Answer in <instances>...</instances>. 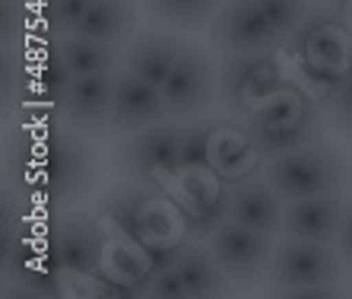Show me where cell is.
I'll use <instances>...</instances> for the list:
<instances>
[{"label":"cell","instance_id":"12","mask_svg":"<svg viewBox=\"0 0 352 299\" xmlns=\"http://www.w3.org/2000/svg\"><path fill=\"white\" fill-rule=\"evenodd\" d=\"M286 51L311 61L314 67L336 76L352 61L349 29H346L343 17H333L327 10H318V13H308V19L298 25V32L286 42Z\"/></svg>","mask_w":352,"mask_h":299},{"label":"cell","instance_id":"8","mask_svg":"<svg viewBox=\"0 0 352 299\" xmlns=\"http://www.w3.org/2000/svg\"><path fill=\"white\" fill-rule=\"evenodd\" d=\"M283 86L276 51L226 54L219 61V105L232 118H251Z\"/></svg>","mask_w":352,"mask_h":299},{"label":"cell","instance_id":"9","mask_svg":"<svg viewBox=\"0 0 352 299\" xmlns=\"http://www.w3.org/2000/svg\"><path fill=\"white\" fill-rule=\"evenodd\" d=\"M206 42L222 54H261L286 48L257 0H222L206 25Z\"/></svg>","mask_w":352,"mask_h":299},{"label":"cell","instance_id":"31","mask_svg":"<svg viewBox=\"0 0 352 299\" xmlns=\"http://www.w3.org/2000/svg\"><path fill=\"white\" fill-rule=\"evenodd\" d=\"M311 3H327V0H311Z\"/></svg>","mask_w":352,"mask_h":299},{"label":"cell","instance_id":"29","mask_svg":"<svg viewBox=\"0 0 352 299\" xmlns=\"http://www.w3.org/2000/svg\"><path fill=\"white\" fill-rule=\"evenodd\" d=\"M146 296H156V299H190L188 293V283L181 277L178 267H162V271H153L149 277V287H146Z\"/></svg>","mask_w":352,"mask_h":299},{"label":"cell","instance_id":"24","mask_svg":"<svg viewBox=\"0 0 352 299\" xmlns=\"http://www.w3.org/2000/svg\"><path fill=\"white\" fill-rule=\"evenodd\" d=\"M263 163L257 156L254 150V141H251V134L248 127H222L216 131L213 137V169L219 178H238V175L251 172V169Z\"/></svg>","mask_w":352,"mask_h":299},{"label":"cell","instance_id":"3","mask_svg":"<svg viewBox=\"0 0 352 299\" xmlns=\"http://www.w3.org/2000/svg\"><path fill=\"white\" fill-rule=\"evenodd\" d=\"M41 249L45 258L60 271V277H89L96 283L115 280L108 271L111 233L105 229V220L92 210H51L41 229Z\"/></svg>","mask_w":352,"mask_h":299},{"label":"cell","instance_id":"23","mask_svg":"<svg viewBox=\"0 0 352 299\" xmlns=\"http://www.w3.org/2000/svg\"><path fill=\"white\" fill-rule=\"evenodd\" d=\"M222 0H143L146 17L175 32H206Z\"/></svg>","mask_w":352,"mask_h":299},{"label":"cell","instance_id":"10","mask_svg":"<svg viewBox=\"0 0 352 299\" xmlns=\"http://www.w3.org/2000/svg\"><path fill=\"white\" fill-rule=\"evenodd\" d=\"M206 245L222 265V271L229 274V280L238 283V287H257V283L267 280L273 251H276L273 236L251 229V226H241L235 220H226L206 239Z\"/></svg>","mask_w":352,"mask_h":299},{"label":"cell","instance_id":"30","mask_svg":"<svg viewBox=\"0 0 352 299\" xmlns=\"http://www.w3.org/2000/svg\"><path fill=\"white\" fill-rule=\"evenodd\" d=\"M336 249H340V255H343L346 267H349V274H352V192H349V204H346V214H343V226H340Z\"/></svg>","mask_w":352,"mask_h":299},{"label":"cell","instance_id":"19","mask_svg":"<svg viewBox=\"0 0 352 299\" xmlns=\"http://www.w3.org/2000/svg\"><path fill=\"white\" fill-rule=\"evenodd\" d=\"M74 80L76 76L67 67V61L51 45H45L41 61L35 64V96H32V105L41 108V121H64V105Z\"/></svg>","mask_w":352,"mask_h":299},{"label":"cell","instance_id":"28","mask_svg":"<svg viewBox=\"0 0 352 299\" xmlns=\"http://www.w3.org/2000/svg\"><path fill=\"white\" fill-rule=\"evenodd\" d=\"M327 102V115H330V127H333L343 141L352 143V74H340L333 76V86L324 96Z\"/></svg>","mask_w":352,"mask_h":299},{"label":"cell","instance_id":"17","mask_svg":"<svg viewBox=\"0 0 352 299\" xmlns=\"http://www.w3.org/2000/svg\"><path fill=\"white\" fill-rule=\"evenodd\" d=\"M327 131H330L327 102L314 99V96H311V102H308V108L298 115V121H292V125L279 127V131H254V127H248L257 156H261L263 163H270V159H276V156H286V153H292V150H298V147H308V143H314V141H324Z\"/></svg>","mask_w":352,"mask_h":299},{"label":"cell","instance_id":"21","mask_svg":"<svg viewBox=\"0 0 352 299\" xmlns=\"http://www.w3.org/2000/svg\"><path fill=\"white\" fill-rule=\"evenodd\" d=\"M35 96V67L29 61L25 45H0V102L3 118L16 115Z\"/></svg>","mask_w":352,"mask_h":299},{"label":"cell","instance_id":"15","mask_svg":"<svg viewBox=\"0 0 352 299\" xmlns=\"http://www.w3.org/2000/svg\"><path fill=\"white\" fill-rule=\"evenodd\" d=\"M349 204V192L314 194V198L286 200V216H283V236H298L311 242H333L340 239V226Z\"/></svg>","mask_w":352,"mask_h":299},{"label":"cell","instance_id":"14","mask_svg":"<svg viewBox=\"0 0 352 299\" xmlns=\"http://www.w3.org/2000/svg\"><path fill=\"white\" fill-rule=\"evenodd\" d=\"M184 45H188L184 32H175L168 25L153 23L146 29H140L131 42L124 45V67L133 70L137 76H143V80H149L153 86H162L165 76L172 74L175 61L181 58Z\"/></svg>","mask_w":352,"mask_h":299},{"label":"cell","instance_id":"22","mask_svg":"<svg viewBox=\"0 0 352 299\" xmlns=\"http://www.w3.org/2000/svg\"><path fill=\"white\" fill-rule=\"evenodd\" d=\"M175 267L181 271L184 283H188L190 299L204 296H226L229 293V274L222 271V265L216 261V255L210 251V245H194V239L184 245V251L178 255Z\"/></svg>","mask_w":352,"mask_h":299},{"label":"cell","instance_id":"13","mask_svg":"<svg viewBox=\"0 0 352 299\" xmlns=\"http://www.w3.org/2000/svg\"><path fill=\"white\" fill-rule=\"evenodd\" d=\"M168 115V105L162 99V90L153 86L149 80L137 76L133 70L121 67L115 74V99H111V127H108V137L118 141V137H127L133 131H143V127L165 121Z\"/></svg>","mask_w":352,"mask_h":299},{"label":"cell","instance_id":"20","mask_svg":"<svg viewBox=\"0 0 352 299\" xmlns=\"http://www.w3.org/2000/svg\"><path fill=\"white\" fill-rule=\"evenodd\" d=\"M58 51L67 61V67L74 70V76H89V74H118L124 67V51L118 45H105L86 35H64L58 42H45Z\"/></svg>","mask_w":352,"mask_h":299},{"label":"cell","instance_id":"6","mask_svg":"<svg viewBox=\"0 0 352 299\" xmlns=\"http://www.w3.org/2000/svg\"><path fill=\"white\" fill-rule=\"evenodd\" d=\"M349 267H346L343 255L333 242H311L298 239V236H286L276 242L270 271H267V293L273 296H289L292 290H305V287H349Z\"/></svg>","mask_w":352,"mask_h":299},{"label":"cell","instance_id":"26","mask_svg":"<svg viewBox=\"0 0 352 299\" xmlns=\"http://www.w3.org/2000/svg\"><path fill=\"white\" fill-rule=\"evenodd\" d=\"M38 23V0H0V45H25Z\"/></svg>","mask_w":352,"mask_h":299},{"label":"cell","instance_id":"4","mask_svg":"<svg viewBox=\"0 0 352 299\" xmlns=\"http://www.w3.org/2000/svg\"><path fill=\"white\" fill-rule=\"evenodd\" d=\"M267 178L283 194V200L314 198L330 192H352V143L349 141H314L286 156L267 163Z\"/></svg>","mask_w":352,"mask_h":299},{"label":"cell","instance_id":"1","mask_svg":"<svg viewBox=\"0 0 352 299\" xmlns=\"http://www.w3.org/2000/svg\"><path fill=\"white\" fill-rule=\"evenodd\" d=\"M7 188L32 210L80 207L102 182V150L96 137L67 121H29L7 137Z\"/></svg>","mask_w":352,"mask_h":299},{"label":"cell","instance_id":"16","mask_svg":"<svg viewBox=\"0 0 352 299\" xmlns=\"http://www.w3.org/2000/svg\"><path fill=\"white\" fill-rule=\"evenodd\" d=\"M111 99H115V74L76 76L64 105V121L102 141L111 127Z\"/></svg>","mask_w":352,"mask_h":299},{"label":"cell","instance_id":"27","mask_svg":"<svg viewBox=\"0 0 352 299\" xmlns=\"http://www.w3.org/2000/svg\"><path fill=\"white\" fill-rule=\"evenodd\" d=\"M257 7L263 10V17L270 19V25L279 32L283 42H289L298 25L311 13V0H257Z\"/></svg>","mask_w":352,"mask_h":299},{"label":"cell","instance_id":"25","mask_svg":"<svg viewBox=\"0 0 352 299\" xmlns=\"http://www.w3.org/2000/svg\"><path fill=\"white\" fill-rule=\"evenodd\" d=\"M92 0H38V23L35 32H41L45 42H58L64 35H74L80 29L86 10Z\"/></svg>","mask_w":352,"mask_h":299},{"label":"cell","instance_id":"11","mask_svg":"<svg viewBox=\"0 0 352 299\" xmlns=\"http://www.w3.org/2000/svg\"><path fill=\"white\" fill-rule=\"evenodd\" d=\"M226 204H229V220L251 229H261L267 236L283 233V216H286V200L267 178V169L254 166L251 172L229 178L226 185Z\"/></svg>","mask_w":352,"mask_h":299},{"label":"cell","instance_id":"2","mask_svg":"<svg viewBox=\"0 0 352 299\" xmlns=\"http://www.w3.org/2000/svg\"><path fill=\"white\" fill-rule=\"evenodd\" d=\"M96 214L118 226L124 239L133 242V249L146 261L149 271L172 267L190 242L188 214L175 204L165 188H146L121 178L98 194Z\"/></svg>","mask_w":352,"mask_h":299},{"label":"cell","instance_id":"18","mask_svg":"<svg viewBox=\"0 0 352 299\" xmlns=\"http://www.w3.org/2000/svg\"><path fill=\"white\" fill-rule=\"evenodd\" d=\"M143 0H92L76 35L124 48L143 29Z\"/></svg>","mask_w":352,"mask_h":299},{"label":"cell","instance_id":"5","mask_svg":"<svg viewBox=\"0 0 352 299\" xmlns=\"http://www.w3.org/2000/svg\"><path fill=\"white\" fill-rule=\"evenodd\" d=\"M108 166L118 178L146 188H165V178H178L181 121L165 118L156 125L118 137L108 150Z\"/></svg>","mask_w":352,"mask_h":299},{"label":"cell","instance_id":"7","mask_svg":"<svg viewBox=\"0 0 352 299\" xmlns=\"http://www.w3.org/2000/svg\"><path fill=\"white\" fill-rule=\"evenodd\" d=\"M159 90H162V99L172 118L184 121V118L206 115L219 102V64L213 61L206 45L188 39L172 74L165 76Z\"/></svg>","mask_w":352,"mask_h":299}]
</instances>
